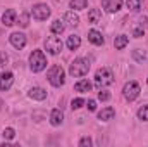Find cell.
Instances as JSON below:
<instances>
[{"instance_id": "cell-27", "label": "cell", "mask_w": 148, "mask_h": 147, "mask_svg": "<svg viewBox=\"0 0 148 147\" xmlns=\"http://www.w3.org/2000/svg\"><path fill=\"white\" fill-rule=\"evenodd\" d=\"M133 57H134L138 62H143V61L147 59V52H143L141 49H136V50H133Z\"/></svg>"}, {"instance_id": "cell-30", "label": "cell", "mask_w": 148, "mask_h": 147, "mask_svg": "<svg viewBox=\"0 0 148 147\" xmlns=\"http://www.w3.org/2000/svg\"><path fill=\"white\" fill-rule=\"evenodd\" d=\"M86 102H84V99H74L73 102H71V107L73 109H79V107H83Z\"/></svg>"}, {"instance_id": "cell-3", "label": "cell", "mask_w": 148, "mask_h": 147, "mask_svg": "<svg viewBox=\"0 0 148 147\" xmlns=\"http://www.w3.org/2000/svg\"><path fill=\"white\" fill-rule=\"evenodd\" d=\"M112 83H114V73H112V69L102 68V69H98V71L95 73V87H97L98 90L109 87Z\"/></svg>"}, {"instance_id": "cell-26", "label": "cell", "mask_w": 148, "mask_h": 147, "mask_svg": "<svg viewBox=\"0 0 148 147\" xmlns=\"http://www.w3.org/2000/svg\"><path fill=\"white\" fill-rule=\"evenodd\" d=\"M138 119H141V121H148V104L141 106V107L138 109Z\"/></svg>"}, {"instance_id": "cell-5", "label": "cell", "mask_w": 148, "mask_h": 147, "mask_svg": "<svg viewBox=\"0 0 148 147\" xmlns=\"http://www.w3.org/2000/svg\"><path fill=\"white\" fill-rule=\"evenodd\" d=\"M140 92H141V88H140V85H138L136 81H127V83L124 85V88H122V95H124V99L129 101V102L136 101L138 95H140Z\"/></svg>"}, {"instance_id": "cell-21", "label": "cell", "mask_w": 148, "mask_h": 147, "mask_svg": "<svg viewBox=\"0 0 148 147\" xmlns=\"http://www.w3.org/2000/svg\"><path fill=\"white\" fill-rule=\"evenodd\" d=\"M127 43H129V37H126V35H119V37H115V40H114V45H115L117 50H122Z\"/></svg>"}, {"instance_id": "cell-29", "label": "cell", "mask_w": 148, "mask_h": 147, "mask_svg": "<svg viewBox=\"0 0 148 147\" xmlns=\"http://www.w3.org/2000/svg\"><path fill=\"white\" fill-rule=\"evenodd\" d=\"M98 99H100L102 102H107V101H110V92H107V90L100 88V92H98Z\"/></svg>"}, {"instance_id": "cell-14", "label": "cell", "mask_w": 148, "mask_h": 147, "mask_svg": "<svg viewBox=\"0 0 148 147\" xmlns=\"http://www.w3.org/2000/svg\"><path fill=\"white\" fill-rule=\"evenodd\" d=\"M50 123H52L53 126H60V125L64 123V112L60 109H53L50 112Z\"/></svg>"}, {"instance_id": "cell-2", "label": "cell", "mask_w": 148, "mask_h": 147, "mask_svg": "<svg viewBox=\"0 0 148 147\" xmlns=\"http://www.w3.org/2000/svg\"><path fill=\"white\" fill-rule=\"evenodd\" d=\"M90 71V61L88 59H83V57H77L74 59L69 66V74L74 78H81Z\"/></svg>"}, {"instance_id": "cell-12", "label": "cell", "mask_w": 148, "mask_h": 147, "mask_svg": "<svg viewBox=\"0 0 148 147\" xmlns=\"http://www.w3.org/2000/svg\"><path fill=\"white\" fill-rule=\"evenodd\" d=\"M28 95H29L33 101H45V99H47V90L41 88V87H33V88H29Z\"/></svg>"}, {"instance_id": "cell-24", "label": "cell", "mask_w": 148, "mask_h": 147, "mask_svg": "<svg viewBox=\"0 0 148 147\" xmlns=\"http://www.w3.org/2000/svg\"><path fill=\"white\" fill-rule=\"evenodd\" d=\"M126 5H127L129 10L138 12V10L141 9V5H143V0H126Z\"/></svg>"}, {"instance_id": "cell-15", "label": "cell", "mask_w": 148, "mask_h": 147, "mask_svg": "<svg viewBox=\"0 0 148 147\" xmlns=\"http://www.w3.org/2000/svg\"><path fill=\"white\" fill-rule=\"evenodd\" d=\"M115 116V109L114 107H105L98 112V119L100 121H110L112 118Z\"/></svg>"}, {"instance_id": "cell-6", "label": "cell", "mask_w": 148, "mask_h": 147, "mask_svg": "<svg viewBox=\"0 0 148 147\" xmlns=\"http://www.w3.org/2000/svg\"><path fill=\"white\" fill-rule=\"evenodd\" d=\"M62 47H64V43H62V40L59 37H48L45 40V49H47V52L52 54V55L60 54V52H62Z\"/></svg>"}, {"instance_id": "cell-13", "label": "cell", "mask_w": 148, "mask_h": 147, "mask_svg": "<svg viewBox=\"0 0 148 147\" xmlns=\"http://www.w3.org/2000/svg\"><path fill=\"white\" fill-rule=\"evenodd\" d=\"M88 40H90L93 45H103V42H105L103 35H102L100 31H97V30H90V31H88Z\"/></svg>"}, {"instance_id": "cell-25", "label": "cell", "mask_w": 148, "mask_h": 147, "mask_svg": "<svg viewBox=\"0 0 148 147\" xmlns=\"http://www.w3.org/2000/svg\"><path fill=\"white\" fill-rule=\"evenodd\" d=\"M16 24H19L21 28H28V24H29V14L28 12H21V16L16 21Z\"/></svg>"}, {"instance_id": "cell-8", "label": "cell", "mask_w": 148, "mask_h": 147, "mask_svg": "<svg viewBox=\"0 0 148 147\" xmlns=\"http://www.w3.org/2000/svg\"><path fill=\"white\" fill-rule=\"evenodd\" d=\"M9 40H10V43H12V47H16V49H24L26 47V35L24 33H19V31H16V33H12L10 37H9Z\"/></svg>"}, {"instance_id": "cell-9", "label": "cell", "mask_w": 148, "mask_h": 147, "mask_svg": "<svg viewBox=\"0 0 148 147\" xmlns=\"http://www.w3.org/2000/svg\"><path fill=\"white\" fill-rule=\"evenodd\" d=\"M12 83H14V74L10 71H3L0 74V90L2 92H7L12 87Z\"/></svg>"}, {"instance_id": "cell-18", "label": "cell", "mask_w": 148, "mask_h": 147, "mask_svg": "<svg viewBox=\"0 0 148 147\" xmlns=\"http://www.w3.org/2000/svg\"><path fill=\"white\" fill-rule=\"evenodd\" d=\"M145 35V17L138 21V24L133 28V37L134 38H141Z\"/></svg>"}, {"instance_id": "cell-33", "label": "cell", "mask_w": 148, "mask_h": 147, "mask_svg": "<svg viewBox=\"0 0 148 147\" xmlns=\"http://www.w3.org/2000/svg\"><path fill=\"white\" fill-rule=\"evenodd\" d=\"M0 59H2V64H5V62L9 61V57H7V54H5V52H2V54H0Z\"/></svg>"}, {"instance_id": "cell-1", "label": "cell", "mask_w": 148, "mask_h": 147, "mask_svg": "<svg viewBox=\"0 0 148 147\" xmlns=\"http://www.w3.org/2000/svg\"><path fill=\"white\" fill-rule=\"evenodd\" d=\"M47 78H48V81H50L52 87H57V88L62 87V85L66 83V73H64V68L59 66V64H53V66L48 69Z\"/></svg>"}, {"instance_id": "cell-28", "label": "cell", "mask_w": 148, "mask_h": 147, "mask_svg": "<svg viewBox=\"0 0 148 147\" xmlns=\"http://www.w3.org/2000/svg\"><path fill=\"white\" fill-rule=\"evenodd\" d=\"M2 135H3V139H7V140H12V139L16 137V130L9 126V128H5V130H3V133H2Z\"/></svg>"}, {"instance_id": "cell-16", "label": "cell", "mask_w": 148, "mask_h": 147, "mask_svg": "<svg viewBox=\"0 0 148 147\" xmlns=\"http://www.w3.org/2000/svg\"><path fill=\"white\" fill-rule=\"evenodd\" d=\"M66 45H67V49H69V50H77V49L81 47V38L77 37V35H69Z\"/></svg>"}, {"instance_id": "cell-4", "label": "cell", "mask_w": 148, "mask_h": 147, "mask_svg": "<svg viewBox=\"0 0 148 147\" xmlns=\"http://www.w3.org/2000/svg\"><path fill=\"white\" fill-rule=\"evenodd\" d=\"M29 68L33 73H40L47 68V57L43 54V50H33L29 55Z\"/></svg>"}, {"instance_id": "cell-32", "label": "cell", "mask_w": 148, "mask_h": 147, "mask_svg": "<svg viewBox=\"0 0 148 147\" xmlns=\"http://www.w3.org/2000/svg\"><path fill=\"white\" fill-rule=\"evenodd\" d=\"M79 146L81 147H90L91 146V139H90V137H83V139H81V140H79Z\"/></svg>"}, {"instance_id": "cell-31", "label": "cell", "mask_w": 148, "mask_h": 147, "mask_svg": "<svg viewBox=\"0 0 148 147\" xmlns=\"http://www.w3.org/2000/svg\"><path fill=\"white\" fill-rule=\"evenodd\" d=\"M86 107H88V111H97V101H93V99H90L88 102H86Z\"/></svg>"}, {"instance_id": "cell-19", "label": "cell", "mask_w": 148, "mask_h": 147, "mask_svg": "<svg viewBox=\"0 0 148 147\" xmlns=\"http://www.w3.org/2000/svg\"><path fill=\"white\" fill-rule=\"evenodd\" d=\"M100 19H102V10H100V9H91V10L88 12V23L97 24Z\"/></svg>"}, {"instance_id": "cell-17", "label": "cell", "mask_w": 148, "mask_h": 147, "mask_svg": "<svg viewBox=\"0 0 148 147\" xmlns=\"http://www.w3.org/2000/svg\"><path fill=\"white\" fill-rule=\"evenodd\" d=\"M50 30H52V33H53V35H60V33H64L66 24H64V21H62V19H55V21L52 23Z\"/></svg>"}, {"instance_id": "cell-10", "label": "cell", "mask_w": 148, "mask_h": 147, "mask_svg": "<svg viewBox=\"0 0 148 147\" xmlns=\"http://www.w3.org/2000/svg\"><path fill=\"white\" fill-rule=\"evenodd\" d=\"M16 21H17V12L14 9H7L2 16V23L5 26H12V24H16Z\"/></svg>"}, {"instance_id": "cell-23", "label": "cell", "mask_w": 148, "mask_h": 147, "mask_svg": "<svg viewBox=\"0 0 148 147\" xmlns=\"http://www.w3.org/2000/svg\"><path fill=\"white\" fill-rule=\"evenodd\" d=\"M69 5H71V9H74V10H83V9L88 7V0H71Z\"/></svg>"}, {"instance_id": "cell-11", "label": "cell", "mask_w": 148, "mask_h": 147, "mask_svg": "<svg viewBox=\"0 0 148 147\" xmlns=\"http://www.w3.org/2000/svg\"><path fill=\"white\" fill-rule=\"evenodd\" d=\"M102 7L107 10V12H117L121 7H122V0H102Z\"/></svg>"}, {"instance_id": "cell-20", "label": "cell", "mask_w": 148, "mask_h": 147, "mask_svg": "<svg viewBox=\"0 0 148 147\" xmlns=\"http://www.w3.org/2000/svg\"><path fill=\"white\" fill-rule=\"evenodd\" d=\"M74 90L76 92H90L91 90V83L88 80H79L76 85H74Z\"/></svg>"}, {"instance_id": "cell-22", "label": "cell", "mask_w": 148, "mask_h": 147, "mask_svg": "<svg viewBox=\"0 0 148 147\" xmlns=\"http://www.w3.org/2000/svg\"><path fill=\"white\" fill-rule=\"evenodd\" d=\"M64 21H67L69 26H77V24H79V17H77V14H74V12H66Z\"/></svg>"}, {"instance_id": "cell-7", "label": "cell", "mask_w": 148, "mask_h": 147, "mask_svg": "<svg viewBox=\"0 0 148 147\" xmlns=\"http://www.w3.org/2000/svg\"><path fill=\"white\" fill-rule=\"evenodd\" d=\"M31 14H33V17L38 19V21H45V19L50 17V7L47 3H36V5H33Z\"/></svg>"}]
</instances>
